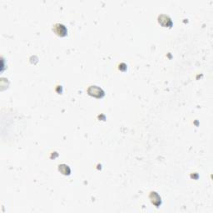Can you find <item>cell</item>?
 <instances>
[{"instance_id": "6da1fadb", "label": "cell", "mask_w": 213, "mask_h": 213, "mask_svg": "<svg viewBox=\"0 0 213 213\" xmlns=\"http://www.w3.org/2000/svg\"><path fill=\"white\" fill-rule=\"evenodd\" d=\"M87 92L90 96H92V97H97V98H101L104 96V92L102 88H100L99 87L97 86H91V87H88L87 89Z\"/></svg>"}, {"instance_id": "7a4b0ae2", "label": "cell", "mask_w": 213, "mask_h": 213, "mask_svg": "<svg viewBox=\"0 0 213 213\" xmlns=\"http://www.w3.org/2000/svg\"><path fill=\"white\" fill-rule=\"evenodd\" d=\"M53 30L57 35L60 37L66 36L67 33H68V30L66 29V27L63 24H60V23H57V24L54 25L53 28Z\"/></svg>"}, {"instance_id": "3957f363", "label": "cell", "mask_w": 213, "mask_h": 213, "mask_svg": "<svg viewBox=\"0 0 213 213\" xmlns=\"http://www.w3.org/2000/svg\"><path fill=\"white\" fill-rule=\"evenodd\" d=\"M158 22L164 27L172 26V20H171V18L168 16H166V15H161V16H159V18H158Z\"/></svg>"}, {"instance_id": "277c9868", "label": "cell", "mask_w": 213, "mask_h": 213, "mask_svg": "<svg viewBox=\"0 0 213 213\" xmlns=\"http://www.w3.org/2000/svg\"><path fill=\"white\" fill-rule=\"evenodd\" d=\"M150 199L151 201H152L156 206H158L160 204H161V197H160L159 195H158L157 192H155V191L151 192Z\"/></svg>"}, {"instance_id": "5b68a950", "label": "cell", "mask_w": 213, "mask_h": 213, "mask_svg": "<svg viewBox=\"0 0 213 213\" xmlns=\"http://www.w3.org/2000/svg\"><path fill=\"white\" fill-rule=\"evenodd\" d=\"M59 171L64 175H69L71 172V170L70 168L68 167V166L64 164H62L59 166Z\"/></svg>"}]
</instances>
